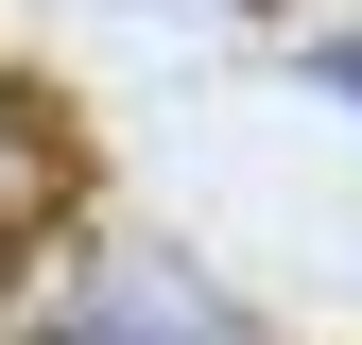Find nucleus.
I'll return each mask as SVG.
<instances>
[{
	"label": "nucleus",
	"mask_w": 362,
	"mask_h": 345,
	"mask_svg": "<svg viewBox=\"0 0 362 345\" xmlns=\"http://www.w3.org/2000/svg\"><path fill=\"white\" fill-rule=\"evenodd\" d=\"M69 172H86V156H69L52 86H18V69H0V293H18V259L69 225Z\"/></svg>",
	"instance_id": "f03ea898"
},
{
	"label": "nucleus",
	"mask_w": 362,
	"mask_h": 345,
	"mask_svg": "<svg viewBox=\"0 0 362 345\" xmlns=\"http://www.w3.org/2000/svg\"><path fill=\"white\" fill-rule=\"evenodd\" d=\"M310 86H345V104H362V35H310Z\"/></svg>",
	"instance_id": "7ed1b4c3"
},
{
	"label": "nucleus",
	"mask_w": 362,
	"mask_h": 345,
	"mask_svg": "<svg viewBox=\"0 0 362 345\" xmlns=\"http://www.w3.org/2000/svg\"><path fill=\"white\" fill-rule=\"evenodd\" d=\"M35 345H242V311L190 293L173 259H121V276H86L69 311H35Z\"/></svg>",
	"instance_id": "f257e3e1"
}]
</instances>
